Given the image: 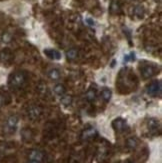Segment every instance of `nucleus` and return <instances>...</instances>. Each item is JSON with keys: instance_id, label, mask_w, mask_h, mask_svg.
Masks as SVG:
<instances>
[{"instance_id": "21", "label": "nucleus", "mask_w": 162, "mask_h": 163, "mask_svg": "<svg viewBox=\"0 0 162 163\" xmlns=\"http://www.w3.org/2000/svg\"><path fill=\"white\" fill-rule=\"evenodd\" d=\"M134 13L138 18H142L143 15H144V9H143V7L141 6H137V7H135Z\"/></svg>"}, {"instance_id": "19", "label": "nucleus", "mask_w": 162, "mask_h": 163, "mask_svg": "<svg viewBox=\"0 0 162 163\" xmlns=\"http://www.w3.org/2000/svg\"><path fill=\"white\" fill-rule=\"evenodd\" d=\"M54 92L56 93L57 95H59V96H62V95H64L65 93V87H64V85H62V84H56L54 86Z\"/></svg>"}, {"instance_id": "9", "label": "nucleus", "mask_w": 162, "mask_h": 163, "mask_svg": "<svg viewBox=\"0 0 162 163\" xmlns=\"http://www.w3.org/2000/svg\"><path fill=\"white\" fill-rule=\"evenodd\" d=\"M28 157L30 160L33 161H37V162H42L44 160V153L42 152L41 150H38V149H33L31 150L30 152L28 154Z\"/></svg>"}, {"instance_id": "18", "label": "nucleus", "mask_w": 162, "mask_h": 163, "mask_svg": "<svg viewBox=\"0 0 162 163\" xmlns=\"http://www.w3.org/2000/svg\"><path fill=\"white\" fill-rule=\"evenodd\" d=\"M110 12H111L112 14H117L120 11V6L118 4V2L116 1H112L111 4H110Z\"/></svg>"}, {"instance_id": "12", "label": "nucleus", "mask_w": 162, "mask_h": 163, "mask_svg": "<svg viewBox=\"0 0 162 163\" xmlns=\"http://www.w3.org/2000/svg\"><path fill=\"white\" fill-rule=\"evenodd\" d=\"M21 136H22V139H23L24 141L29 142L33 139V132H32L31 129L24 128L23 130L21 131Z\"/></svg>"}, {"instance_id": "24", "label": "nucleus", "mask_w": 162, "mask_h": 163, "mask_svg": "<svg viewBox=\"0 0 162 163\" xmlns=\"http://www.w3.org/2000/svg\"><path fill=\"white\" fill-rule=\"evenodd\" d=\"M86 21H87V23H88V24H90V25H91V26H93V25H94V22L92 21L91 19H89V18H88V19H87Z\"/></svg>"}, {"instance_id": "25", "label": "nucleus", "mask_w": 162, "mask_h": 163, "mask_svg": "<svg viewBox=\"0 0 162 163\" xmlns=\"http://www.w3.org/2000/svg\"><path fill=\"white\" fill-rule=\"evenodd\" d=\"M125 163H135V162L132 161V160H126V161H125Z\"/></svg>"}, {"instance_id": "5", "label": "nucleus", "mask_w": 162, "mask_h": 163, "mask_svg": "<svg viewBox=\"0 0 162 163\" xmlns=\"http://www.w3.org/2000/svg\"><path fill=\"white\" fill-rule=\"evenodd\" d=\"M97 136V130L93 127H88L84 129L81 133V139L83 141H89V140L94 139Z\"/></svg>"}, {"instance_id": "15", "label": "nucleus", "mask_w": 162, "mask_h": 163, "mask_svg": "<svg viewBox=\"0 0 162 163\" xmlns=\"http://www.w3.org/2000/svg\"><path fill=\"white\" fill-rule=\"evenodd\" d=\"M78 56V51L75 48H71V49H69L67 52H66V57L69 60H74V59L77 58Z\"/></svg>"}, {"instance_id": "1", "label": "nucleus", "mask_w": 162, "mask_h": 163, "mask_svg": "<svg viewBox=\"0 0 162 163\" xmlns=\"http://www.w3.org/2000/svg\"><path fill=\"white\" fill-rule=\"evenodd\" d=\"M26 82V74L23 71H16L9 77V85L14 89L21 88Z\"/></svg>"}, {"instance_id": "26", "label": "nucleus", "mask_w": 162, "mask_h": 163, "mask_svg": "<svg viewBox=\"0 0 162 163\" xmlns=\"http://www.w3.org/2000/svg\"><path fill=\"white\" fill-rule=\"evenodd\" d=\"M29 163H40V162H37V161H33V160H31Z\"/></svg>"}, {"instance_id": "8", "label": "nucleus", "mask_w": 162, "mask_h": 163, "mask_svg": "<svg viewBox=\"0 0 162 163\" xmlns=\"http://www.w3.org/2000/svg\"><path fill=\"white\" fill-rule=\"evenodd\" d=\"M112 127L116 132H122L126 129V122L122 118H116L112 121Z\"/></svg>"}, {"instance_id": "6", "label": "nucleus", "mask_w": 162, "mask_h": 163, "mask_svg": "<svg viewBox=\"0 0 162 163\" xmlns=\"http://www.w3.org/2000/svg\"><path fill=\"white\" fill-rule=\"evenodd\" d=\"M147 127H148V130L152 135L159 134V132H160V124L156 119H153V118L149 119L148 123H147Z\"/></svg>"}, {"instance_id": "22", "label": "nucleus", "mask_w": 162, "mask_h": 163, "mask_svg": "<svg viewBox=\"0 0 162 163\" xmlns=\"http://www.w3.org/2000/svg\"><path fill=\"white\" fill-rule=\"evenodd\" d=\"M2 41L4 43H9L11 41V35L9 33H4L2 35Z\"/></svg>"}, {"instance_id": "3", "label": "nucleus", "mask_w": 162, "mask_h": 163, "mask_svg": "<svg viewBox=\"0 0 162 163\" xmlns=\"http://www.w3.org/2000/svg\"><path fill=\"white\" fill-rule=\"evenodd\" d=\"M27 114L31 120H37L42 115V108L38 105H30L27 109Z\"/></svg>"}, {"instance_id": "7", "label": "nucleus", "mask_w": 162, "mask_h": 163, "mask_svg": "<svg viewBox=\"0 0 162 163\" xmlns=\"http://www.w3.org/2000/svg\"><path fill=\"white\" fill-rule=\"evenodd\" d=\"M156 73H157V69L156 67H154L152 65H145L144 67H142V70H141V74L144 79L150 78V77H152L153 75H155Z\"/></svg>"}, {"instance_id": "17", "label": "nucleus", "mask_w": 162, "mask_h": 163, "mask_svg": "<svg viewBox=\"0 0 162 163\" xmlns=\"http://www.w3.org/2000/svg\"><path fill=\"white\" fill-rule=\"evenodd\" d=\"M48 77L50 79H52V80H58L60 78V72H59V70H57V69H51L50 71L48 72Z\"/></svg>"}, {"instance_id": "16", "label": "nucleus", "mask_w": 162, "mask_h": 163, "mask_svg": "<svg viewBox=\"0 0 162 163\" xmlns=\"http://www.w3.org/2000/svg\"><path fill=\"white\" fill-rule=\"evenodd\" d=\"M111 95H112L111 90L108 89V88H104V89L101 91V97L105 102H108L109 100L111 99Z\"/></svg>"}, {"instance_id": "10", "label": "nucleus", "mask_w": 162, "mask_h": 163, "mask_svg": "<svg viewBox=\"0 0 162 163\" xmlns=\"http://www.w3.org/2000/svg\"><path fill=\"white\" fill-rule=\"evenodd\" d=\"M12 60V52L9 49H3L0 52V62L1 63H9Z\"/></svg>"}, {"instance_id": "11", "label": "nucleus", "mask_w": 162, "mask_h": 163, "mask_svg": "<svg viewBox=\"0 0 162 163\" xmlns=\"http://www.w3.org/2000/svg\"><path fill=\"white\" fill-rule=\"evenodd\" d=\"M44 53L46 54V56L53 60H59L61 58V54L55 49H44Z\"/></svg>"}, {"instance_id": "4", "label": "nucleus", "mask_w": 162, "mask_h": 163, "mask_svg": "<svg viewBox=\"0 0 162 163\" xmlns=\"http://www.w3.org/2000/svg\"><path fill=\"white\" fill-rule=\"evenodd\" d=\"M162 91V86L160 81H153L147 87V93L150 96H157L160 95Z\"/></svg>"}, {"instance_id": "23", "label": "nucleus", "mask_w": 162, "mask_h": 163, "mask_svg": "<svg viewBox=\"0 0 162 163\" xmlns=\"http://www.w3.org/2000/svg\"><path fill=\"white\" fill-rule=\"evenodd\" d=\"M6 103V98L3 94H0V108Z\"/></svg>"}, {"instance_id": "2", "label": "nucleus", "mask_w": 162, "mask_h": 163, "mask_svg": "<svg viewBox=\"0 0 162 163\" xmlns=\"http://www.w3.org/2000/svg\"><path fill=\"white\" fill-rule=\"evenodd\" d=\"M18 125V117L16 115H11L7 118V120L4 124V131L8 134H12L16 131Z\"/></svg>"}, {"instance_id": "13", "label": "nucleus", "mask_w": 162, "mask_h": 163, "mask_svg": "<svg viewBox=\"0 0 162 163\" xmlns=\"http://www.w3.org/2000/svg\"><path fill=\"white\" fill-rule=\"evenodd\" d=\"M126 146L127 148H129L130 150L135 149L136 147L138 146V140L135 137H131V138H128L126 141Z\"/></svg>"}, {"instance_id": "14", "label": "nucleus", "mask_w": 162, "mask_h": 163, "mask_svg": "<svg viewBox=\"0 0 162 163\" xmlns=\"http://www.w3.org/2000/svg\"><path fill=\"white\" fill-rule=\"evenodd\" d=\"M95 98H96V91H95V89H93V88H90V89L86 92L85 99L88 102H92V101H94Z\"/></svg>"}, {"instance_id": "20", "label": "nucleus", "mask_w": 162, "mask_h": 163, "mask_svg": "<svg viewBox=\"0 0 162 163\" xmlns=\"http://www.w3.org/2000/svg\"><path fill=\"white\" fill-rule=\"evenodd\" d=\"M61 103L64 106H69L72 103V97L70 95H62Z\"/></svg>"}]
</instances>
